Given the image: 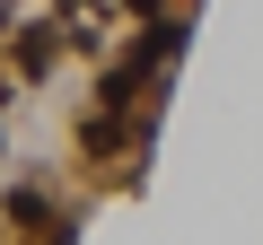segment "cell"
<instances>
[{
	"instance_id": "1",
	"label": "cell",
	"mask_w": 263,
	"mask_h": 245,
	"mask_svg": "<svg viewBox=\"0 0 263 245\" xmlns=\"http://www.w3.org/2000/svg\"><path fill=\"white\" fill-rule=\"evenodd\" d=\"M53 53H62V27H27L18 35V70H53Z\"/></svg>"
}]
</instances>
